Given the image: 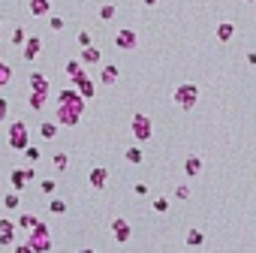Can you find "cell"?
Instances as JSON below:
<instances>
[{
	"label": "cell",
	"instance_id": "obj_26",
	"mask_svg": "<svg viewBox=\"0 0 256 253\" xmlns=\"http://www.w3.org/2000/svg\"><path fill=\"white\" fill-rule=\"evenodd\" d=\"M51 163H55V172H66V166H70V157L60 151V154H55V160H51Z\"/></svg>",
	"mask_w": 256,
	"mask_h": 253
},
{
	"label": "cell",
	"instance_id": "obj_25",
	"mask_svg": "<svg viewBox=\"0 0 256 253\" xmlns=\"http://www.w3.org/2000/svg\"><path fill=\"white\" fill-rule=\"evenodd\" d=\"M81 63H84L81 58H79V61H66V66H63V69H66V76H70V79L81 76Z\"/></svg>",
	"mask_w": 256,
	"mask_h": 253
},
{
	"label": "cell",
	"instance_id": "obj_38",
	"mask_svg": "<svg viewBox=\"0 0 256 253\" xmlns=\"http://www.w3.org/2000/svg\"><path fill=\"white\" fill-rule=\"evenodd\" d=\"M133 193H136V196H148V184H145V181H139V184L133 187Z\"/></svg>",
	"mask_w": 256,
	"mask_h": 253
},
{
	"label": "cell",
	"instance_id": "obj_37",
	"mask_svg": "<svg viewBox=\"0 0 256 253\" xmlns=\"http://www.w3.org/2000/svg\"><path fill=\"white\" fill-rule=\"evenodd\" d=\"M79 45H81V48H84V45H94V36H91L88 30H81V33H79Z\"/></svg>",
	"mask_w": 256,
	"mask_h": 253
},
{
	"label": "cell",
	"instance_id": "obj_14",
	"mask_svg": "<svg viewBox=\"0 0 256 253\" xmlns=\"http://www.w3.org/2000/svg\"><path fill=\"white\" fill-rule=\"evenodd\" d=\"M27 9H30V15H37V18H48L51 15V0H30Z\"/></svg>",
	"mask_w": 256,
	"mask_h": 253
},
{
	"label": "cell",
	"instance_id": "obj_34",
	"mask_svg": "<svg viewBox=\"0 0 256 253\" xmlns=\"http://www.w3.org/2000/svg\"><path fill=\"white\" fill-rule=\"evenodd\" d=\"M175 199H178V202H187V199H190V187H187V184L175 187Z\"/></svg>",
	"mask_w": 256,
	"mask_h": 253
},
{
	"label": "cell",
	"instance_id": "obj_35",
	"mask_svg": "<svg viewBox=\"0 0 256 253\" xmlns=\"http://www.w3.org/2000/svg\"><path fill=\"white\" fill-rule=\"evenodd\" d=\"M39 190H42L45 196H51V193L58 190V181H42V184H39Z\"/></svg>",
	"mask_w": 256,
	"mask_h": 253
},
{
	"label": "cell",
	"instance_id": "obj_40",
	"mask_svg": "<svg viewBox=\"0 0 256 253\" xmlns=\"http://www.w3.org/2000/svg\"><path fill=\"white\" fill-rule=\"evenodd\" d=\"M247 63H250V66H256V51H247Z\"/></svg>",
	"mask_w": 256,
	"mask_h": 253
},
{
	"label": "cell",
	"instance_id": "obj_17",
	"mask_svg": "<svg viewBox=\"0 0 256 253\" xmlns=\"http://www.w3.org/2000/svg\"><path fill=\"white\" fill-rule=\"evenodd\" d=\"M9 184H12V190H24V184H27V172L24 169H12L9 172Z\"/></svg>",
	"mask_w": 256,
	"mask_h": 253
},
{
	"label": "cell",
	"instance_id": "obj_9",
	"mask_svg": "<svg viewBox=\"0 0 256 253\" xmlns=\"http://www.w3.org/2000/svg\"><path fill=\"white\" fill-rule=\"evenodd\" d=\"M88 184L94 187V190H102L109 184V169L106 166H97V169H91V175H88Z\"/></svg>",
	"mask_w": 256,
	"mask_h": 253
},
{
	"label": "cell",
	"instance_id": "obj_16",
	"mask_svg": "<svg viewBox=\"0 0 256 253\" xmlns=\"http://www.w3.org/2000/svg\"><path fill=\"white\" fill-rule=\"evenodd\" d=\"M48 103V94H42V90H30V97H27V105L33 108V112H42Z\"/></svg>",
	"mask_w": 256,
	"mask_h": 253
},
{
	"label": "cell",
	"instance_id": "obj_19",
	"mask_svg": "<svg viewBox=\"0 0 256 253\" xmlns=\"http://www.w3.org/2000/svg\"><path fill=\"white\" fill-rule=\"evenodd\" d=\"M81 61H84V63H97V61H102L99 45H84V48H81Z\"/></svg>",
	"mask_w": 256,
	"mask_h": 253
},
{
	"label": "cell",
	"instance_id": "obj_32",
	"mask_svg": "<svg viewBox=\"0 0 256 253\" xmlns=\"http://www.w3.org/2000/svg\"><path fill=\"white\" fill-rule=\"evenodd\" d=\"M115 3H106V6H99V18H102V21H112V18H115Z\"/></svg>",
	"mask_w": 256,
	"mask_h": 253
},
{
	"label": "cell",
	"instance_id": "obj_12",
	"mask_svg": "<svg viewBox=\"0 0 256 253\" xmlns=\"http://www.w3.org/2000/svg\"><path fill=\"white\" fill-rule=\"evenodd\" d=\"M202 169H205V163H202V157L190 154V157L184 160V175H187V178H196V175H202Z\"/></svg>",
	"mask_w": 256,
	"mask_h": 253
},
{
	"label": "cell",
	"instance_id": "obj_2",
	"mask_svg": "<svg viewBox=\"0 0 256 253\" xmlns=\"http://www.w3.org/2000/svg\"><path fill=\"white\" fill-rule=\"evenodd\" d=\"M6 145H9L12 151H24L27 145H30V130H27L24 121H12L6 126Z\"/></svg>",
	"mask_w": 256,
	"mask_h": 253
},
{
	"label": "cell",
	"instance_id": "obj_8",
	"mask_svg": "<svg viewBox=\"0 0 256 253\" xmlns=\"http://www.w3.org/2000/svg\"><path fill=\"white\" fill-rule=\"evenodd\" d=\"M112 235H115L118 244H127L133 238V229H130V223L124 220V217H115V220H112Z\"/></svg>",
	"mask_w": 256,
	"mask_h": 253
},
{
	"label": "cell",
	"instance_id": "obj_15",
	"mask_svg": "<svg viewBox=\"0 0 256 253\" xmlns=\"http://www.w3.org/2000/svg\"><path fill=\"white\" fill-rule=\"evenodd\" d=\"M118 79H121V66H115V63L102 66V72H99V82H102V84H115Z\"/></svg>",
	"mask_w": 256,
	"mask_h": 253
},
{
	"label": "cell",
	"instance_id": "obj_21",
	"mask_svg": "<svg viewBox=\"0 0 256 253\" xmlns=\"http://www.w3.org/2000/svg\"><path fill=\"white\" fill-rule=\"evenodd\" d=\"M30 90H42V94H48V79L42 76V72H33L30 76Z\"/></svg>",
	"mask_w": 256,
	"mask_h": 253
},
{
	"label": "cell",
	"instance_id": "obj_4",
	"mask_svg": "<svg viewBox=\"0 0 256 253\" xmlns=\"http://www.w3.org/2000/svg\"><path fill=\"white\" fill-rule=\"evenodd\" d=\"M55 121L60 124V126H79V121H81V112L76 105H63V103H58V108H55Z\"/></svg>",
	"mask_w": 256,
	"mask_h": 253
},
{
	"label": "cell",
	"instance_id": "obj_33",
	"mask_svg": "<svg viewBox=\"0 0 256 253\" xmlns=\"http://www.w3.org/2000/svg\"><path fill=\"white\" fill-rule=\"evenodd\" d=\"M63 24H66V21H63L60 15H48V27L55 30V33H60V30H63Z\"/></svg>",
	"mask_w": 256,
	"mask_h": 253
},
{
	"label": "cell",
	"instance_id": "obj_7",
	"mask_svg": "<svg viewBox=\"0 0 256 253\" xmlns=\"http://www.w3.org/2000/svg\"><path fill=\"white\" fill-rule=\"evenodd\" d=\"M115 45L124 48V51H133L136 45H139V36H136V30H130V27H121L115 33Z\"/></svg>",
	"mask_w": 256,
	"mask_h": 253
},
{
	"label": "cell",
	"instance_id": "obj_20",
	"mask_svg": "<svg viewBox=\"0 0 256 253\" xmlns=\"http://www.w3.org/2000/svg\"><path fill=\"white\" fill-rule=\"evenodd\" d=\"M58 126H60L58 121H42V124H39V136H42L45 142H51V139L58 136Z\"/></svg>",
	"mask_w": 256,
	"mask_h": 253
},
{
	"label": "cell",
	"instance_id": "obj_3",
	"mask_svg": "<svg viewBox=\"0 0 256 253\" xmlns=\"http://www.w3.org/2000/svg\"><path fill=\"white\" fill-rule=\"evenodd\" d=\"M130 133H133L136 142H148V139L154 136V124H151V118H148L145 112H136V115L130 118Z\"/></svg>",
	"mask_w": 256,
	"mask_h": 253
},
{
	"label": "cell",
	"instance_id": "obj_5",
	"mask_svg": "<svg viewBox=\"0 0 256 253\" xmlns=\"http://www.w3.org/2000/svg\"><path fill=\"white\" fill-rule=\"evenodd\" d=\"M27 241H30V247H33V250H45V253H48V250H51V235H48V226L39 220L37 226L30 229V238H27Z\"/></svg>",
	"mask_w": 256,
	"mask_h": 253
},
{
	"label": "cell",
	"instance_id": "obj_41",
	"mask_svg": "<svg viewBox=\"0 0 256 253\" xmlns=\"http://www.w3.org/2000/svg\"><path fill=\"white\" fill-rule=\"evenodd\" d=\"M160 3V0H145V6H157Z\"/></svg>",
	"mask_w": 256,
	"mask_h": 253
},
{
	"label": "cell",
	"instance_id": "obj_36",
	"mask_svg": "<svg viewBox=\"0 0 256 253\" xmlns=\"http://www.w3.org/2000/svg\"><path fill=\"white\" fill-rule=\"evenodd\" d=\"M24 154H27V160H30V163H37V160L42 157V154H39V148H33V145H27V148H24Z\"/></svg>",
	"mask_w": 256,
	"mask_h": 253
},
{
	"label": "cell",
	"instance_id": "obj_31",
	"mask_svg": "<svg viewBox=\"0 0 256 253\" xmlns=\"http://www.w3.org/2000/svg\"><path fill=\"white\" fill-rule=\"evenodd\" d=\"M154 211H157V214H166L169 211V199L166 196H157V199H154V205H151Z\"/></svg>",
	"mask_w": 256,
	"mask_h": 253
},
{
	"label": "cell",
	"instance_id": "obj_6",
	"mask_svg": "<svg viewBox=\"0 0 256 253\" xmlns=\"http://www.w3.org/2000/svg\"><path fill=\"white\" fill-rule=\"evenodd\" d=\"M55 100H58V103H63V105H76L79 112H84V103H88V100H84V94H81V90H79L76 84H73V87H63Z\"/></svg>",
	"mask_w": 256,
	"mask_h": 253
},
{
	"label": "cell",
	"instance_id": "obj_22",
	"mask_svg": "<svg viewBox=\"0 0 256 253\" xmlns=\"http://www.w3.org/2000/svg\"><path fill=\"white\" fill-rule=\"evenodd\" d=\"M124 157H127V163H133V166H139V163L145 160V154H142V148H139V145H130Z\"/></svg>",
	"mask_w": 256,
	"mask_h": 253
},
{
	"label": "cell",
	"instance_id": "obj_24",
	"mask_svg": "<svg viewBox=\"0 0 256 253\" xmlns=\"http://www.w3.org/2000/svg\"><path fill=\"white\" fill-rule=\"evenodd\" d=\"M187 244H190V247H202L205 244V232L202 229H190V232H187Z\"/></svg>",
	"mask_w": 256,
	"mask_h": 253
},
{
	"label": "cell",
	"instance_id": "obj_42",
	"mask_svg": "<svg viewBox=\"0 0 256 253\" xmlns=\"http://www.w3.org/2000/svg\"><path fill=\"white\" fill-rule=\"evenodd\" d=\"M247 3H253V0H247Z\"/></svg>",
	"mask_w": 256,
	"mask_h": 253
},
{
	"label": "cell",
	"instance_id": "obj_29",
	"mask_svg": "<svg viewBox=\"0 0 256 253\" xmlns=\"http://www.w3.org/2000/svg\"><path fill=\"white\" fill-rule=\"evenodd\" d=\"M48 211L60 217V214H66V202H63V199H51V202H48Z\"/></svg>",
	"mask_w": 256,
	"mask_h": 253
},
{
	"label": "cell",
	"instance_id": "obj_23",
	"mask_svg": "<svg viewBox=\"0 0 256 253\" xmlns=\"http://www.w3.org/2000/svg\"><path fill=\"white\" fill-rule=\"evenodd\" d=\"M19 202H21L19 190H9V193L3 196V208H6V211H15V208H19Z\"/></svg>",
	"mask_w": 256,
	"mask_h": 253
},
{
	"label": "cell",
	"instance_id": "obj_11",
	"mask_svg": "<svg viewBox=\"0 0 256 253\" xmlns=\"http://www.w3.org/2000/svg\"><path fill=\"white\" fill-rule=\"evenodd\" d=\"M21 48H24V61H37L39 51H42V40L39 36H27V42Z\"/></svg>",
	"mask_w": 256,
	"mask_h": 253
},
{
	"label": "cell",
	"instance_id": "obj_39",
	"mask_svg": "<svg viewBox=\"0 0 256 253\" xmlns=\"http://www.w3.org/2000/svg\"><path fill=\"white\" fill-rule=\"evenodd\" d=\"M6 105H9V103H6V97H3V100H0V118H6V112H9Z\"/></svg>",
	"mask_w": 256,
	"mask_h": 253
},
{
	"label": "cell",
	"instance_id": "obj_18",
	"mask_svg": "<svg viewBox=\"0 0 256 253\" xmlns=\"http://www.w3.org/2000/svg\"><path fill=\"white\" fill-rule=\"evenodd\" d=\"M235 36V24L232 21H220L217 24V42H229Z\"/></svg>",
	"mask_w": 256,
	"mask_h": 253
},
{
	"label": "cell",
	"instance_id": "obj_30",
	"mask_svg": "<svg viewBox=\"0 0 256 253\" xmlns=\"http://www.w3.org/2000/svg\"><path fill=\"white\" fill-rule=\"evenodd\" d=\"M24 42H27V33H24V27H15V30H12V45H19V48H21Z\"/></svg>",
	"mask_w": 256,
	"mask_h": 253
},
{
	"label": "cell",
	"instance_id": "obj_27",
	"mask_svg": "<svg viewBox=\"0 0 256 253\" xmlns=\"http://www.w3.org/2000/svg\"><path fill=\"white\" fill-rule=\"evenodd\" d=\"M37 223H39V220H37L33 214H21V217H19V229H27V232H30Z\"/></svg>",
	"mask_w": 256,
	"mask_h": 253
},
{
	"label": "cell",
	"instance_id": "obj_28",
	"mask_svg": "<svg viewBox=\"0 0 256 253\" xmlns=\"http://www.w3.org/2000/svg\"><path fill=\"white\" fill-rule=\"evenodd\" d=\"M9 82H12V66H9V63L3 61V63H0V84H3V87H6Z\"/></svg>",
	"mask_w": 256,
	"mask_h": 253
},
{
	"label": "cell",
	"instance_id": "obj_10",
	"mask_svg": "<svg viewBox=\"0 0 256 253\" xmlns=\"http://www.w3.org/2000/svg\"><path fill=\"white\" fill-rule=\"evenodd\" d=\"M73 84H76V87L81 90V94H84V100H94V97H97V84H94V82H91L88 76H84V72H81V76H76V79H73Z\"/></svg>",
	"mask_w": 256,
	"mask_h": 253
},
{
	"label": "cell",
	"instance_id": "obj_13",
	"mask_svg": "<svg viewBox=\"0 0 256 253\" xmlns=\"http://www.w3.org/2000/svg\"><path fill=\"white\" fill-rule=\"evenodd\" d=\"M15 244V226L12 220H0V247H12Z\"/></svg>",
	"mask_w": 256,
	"mask_h": 253
},
{
	"label": "cell",
	"instance_id": "obj_1",
	"mask_svg": "<svg viewBox=\"0 0 256 253\" xmlns=\"http://www.w3.org/2000/svg\"><path fill=\"white\" fill-rule=\"evenodd\" d=\"M172 100H175V105L181 108V112H193L196 103H199V84H193V82L178 84L175 94H172Z\"/></svg>",
	"mask_w": 256,
	"mask_h": 253
}]
</instances>
